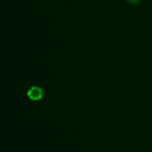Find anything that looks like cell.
I'll return each instance as SVG.
<instances>
[{
    "instance_id": "cell-1",
    "label": "cell",
    "mask_w": 152,
    "mask_h": 152,
    "mask_svg": "<svg viewBox=\"0 0 152 152\" xmlns=\"http://www.w3.org/2000/svg\"><path fill=\"white\" fill-rule=\"evenodd\" d=\"M27 96L32 101H39L44 96V90L38 86H32L27 92Z\"/></svg>"
},
{
    "instance_id": "cell-2",
    "label": "cell",
    "mask_w": 152,
    "mask_h": 152,
    "mask_svg": "<svg viewBox=\"0 0 152 152\" xmlns=\"http://www.w3.org/2000/svg\"><path fill=\"white\" fill-rule=\"evenodd\" d=\"M129 4H132V5H137L141 2L142 0H126Z\"/></svg>"
}]
</instances>
